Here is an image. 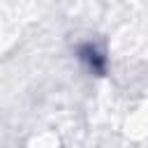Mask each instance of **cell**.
Here are the masks:
<instances>
[{
  "mask_svg": "<svg viewBox=\"0 0 148 148\" xmlns=\"http://www.w3.org/2000/svg\"><path fill=\"white\" fill-rule=\"evenodd\" d=\"M79 53H81V58L90 65V69H92V72H97V74H102V72H104V58L99 56V51H97L92 44L81 46V49H79Z\"/></svg>",
  "mask_w": 148,
  "mask_h": 148,
  "instance_id": "6da1fadb",
  "label": "cell"
}]
</instances>
